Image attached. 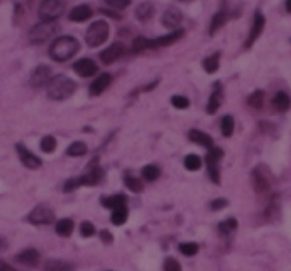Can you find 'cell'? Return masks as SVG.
Wrapping results in <instances>:
<instances>
[{"instance_id":"6da1fadb","label":"cell","mask_w":291,"mask_h":271,"mask_svg":"<svg viewBox=\"0 0 291 271\" xmlns=\"http://www.w3.org/2000/svg\"><path fill=\"white\" fill-rule=\"evenodd\" d=\"M185 32L182 28L178 30H172L170 34H164V36H158V38H144V36H136L134 42H132V52H144V50H158V48H166V46H172L174 42H178Z\"/></svg>"},{"instance_id":"7a4b0ae2","label":"cell","mask_w":291,"mask_h":271,"mask_svg":"<svg viewBox=\"0 0 291 271\" xmlns=\"http://www.w3.org/2000/svg\"><path fill=\"white\" fill-rule=\"evenodd\" d=\"M78 50H80L78 38H74V36H58L52 42L50 52H48V54H50V58L56 60V62H66L72 56H76Z\"/></svg>"},{"instance_id":"3957f363","label":"cell","mask_w":291,"mask_h":271,"mask_svg":"<svg viewBox=\"0 0 291 271\" xmlns=\"http://www.w3.org/2000/svg\"><path fill=\"white\" fill-rule=\"evenodd\" d=\"M76 92V82L66 76H56L48 84V98L52 100H66Z\"/></svg>"},{"instance_id":"277c9868","label":"cell","mask_w":291,"mask_h":271,"mask_svg":"<svg viewBox=\"0 0 291 271\" xmlns=\"http://www.w3.org/2000/svg\"><path fill=\"white\" fill-rule=\"evenodd\" d=\"M110 36V26L106 20H96L92 22V26L86 30V44L92 48L102 46Z\"/></svg>"},{"instance_id":"5b68a950","label":"cell","mask_w":291,"mask_h":271,"mask_svg":"<svg viewBox=\"0 0 291 271\" xmlns=\"http://www.w3.org/2000/svg\"><path fill=\"white\" fill-rule=\"evenodd\" d=\"M64 10H66L64 0H42L38 8V16L46 22H54L58 16H62Z\"/></svg>"},{"instance_id":"8992f818","label":"cell","mask_w":291,"mask_h":271,"mask_svg":"<svg viewBox=\"0 0 291 271\" xmlns=\"http://www.w3.org/2000/svg\"><path fill=\"white\" fill-rule=\"evenodd\" d=\"M58 32V26H56V22H46V20H42L40 24H36V26H32L30 28V42L32 44H44V42H48L54 34Z\"/></svg>"},{"instance_id":"52a82bcc","label":"cell","mask_w":291,"mask_h":271,"mask_svg":"<svg viewBox=\"0 0 291 271\" xmlns=\"http://www.w3.org/2000/svg\"><path fill=\"white\" fill-rule=\"evenodd\" d=\"M221 157H223V150L221 148H216V146L210 148V154H208L206 161H208V176H210V180L214 184L221 182V176H219V161H221Z\"/></svg>"},{"instance_id":"ba28073f","label":"cell","mask_w":291,"mask_h":271,"mask_svg":"<svg viewBox=\"0 0 291 271\" xmlns=\"http://www.w3.org/2000/svg\"><path fill=\"white\" fill-rule=\"evenodd\" d=\"M252 184H254V190L257 194H265L271 188V174H269V170L265 166L254 168V172H252Z\"/></svg>"},{"instance_id":"9c48e42d","label":"cell","mask_w":291,"mask_h":271,"mask_svg":"<svg viewBox=\"0 0 291 271\" xmlns=\"http://www.w3.org/2000/svg\"><path fill=\"white\" fill-rule=\"evenodd\" d=\"M52 220H54L52 207H48V205H44V203L36 205V207L28 213V222L34 224V226H46V224H50Z\"/></svg>"},{"instance_id":"30bf717a","label":"cell","mask_w":291,"mask_h":271,"mask_svg":"<svg viewBox=\"0 0 291 271\" xmlns=\"http://www.w3.org/2000/svg\"><path fill=\"white\" fill-rule=\"evenodd\" d=\"M263 28H265V16H263V12H259V10H257V12L254 14V22H252L250 34H248V38H246V44H244V48H246V50H250V48L257 42V38L261 36Z\"/></svg>"},{"instance_id":"8fae6325","label":"cell","mask_w":291,"mask_h":271,"mask_svg":"<svg viewBox=\"0 0 291 271\" xmlns=\"http://www.w3.org/2000/svg\"><path fill=\"white\" fill-rule=\"evenodd\" d=\"M16 152H18V157L22 161V166L28 168V170H38L42 166V159L38 155H34L24 144H16Z\"/></svg>"},{"instance_id":"7c38bea8","label":"cell","mask_w":291,"mask_h":271,"mask_svg":"<svg viewBox=\"0 0 291 271\" xmlns=\"http://www.w3.org/2000/svg\"><path fill=\"white\" fill-rule=\"evenodd\" d=\"M50 80H52V70H50V66H44V64L36 66L30 74V84L34 88H42L46 84H50Z\"/></svg>"},{"instance_id":"4fadbf2b","label":"cell","mask_w":291,"mask_h":271,"mask_svg":"<svg viewBox=\"0 0 291 271\" xmlns=\"http://www.w3.org/2000/svg\"><path fill=\"white\" fill-rule=\"evenodd\" d=\"M221 102H223V86H221V82H216V84H214V90H212V94H210V102H208V106H206V112H208V114H216V112L219 110Z\"/></svg>"},{"instance_id":"5bb4252c","label":"cell","mask_w":291,"mask_h":271,"mask_svg":"<svg viewBox=\"0 0 291 271\" xmlns=\"http://www.w3.org/2000/svg\"><path fill=\"white\" fill-rule=\"evenodd\" d=\"M124 52H126L124 44H112V46H108L106 50L100 52V60L104 64H114L116 60H120L124 56Z\"/></svg>"},{"instance_id":"9a60e30c","label":"cell","mask_w":291,"mask_h":271,"mask_svg":"<svg viewBox=\"0 0 291 271\" xmlns=\"http://www.w3.org/2000/svg\"><path fill=\"white\" fill-rule=\"evenodd\" d=\"M112 82H114V76H112V74H108V72L100 74L98 78H96V80L90 84V96H100L106 88H110Z\"/></svg>"},{"instance_id":"2e32d148","label":"cell","mask_w":291,"mask_h":271,"mask_svg":"<svg viewBox=\"0 0 291 271\" xmlns=\"http://www.w3.org/2000/svg\"><path fill=\"white\" fill-rule=\"evenodd\" d=\"M74 70L82 78H90V76H96V72H98V64H96L92 58H82L74 64Z\"/></svg>"},{"instance_id":"e0dca14e","label":"cell","mask_w":291,"mask_h":271,"mask_svg":"<svg viewBox=\"0 0 291 271\" xmlns=\"http://www.w3.org/2000/svg\"><path fill=\"white\" fill-rule=\"evenodd\" d=\"M182 20H183V14L178 8H168L164 12V16H162V24L166 28H172V30H178V26L182 24Z\"/></svg>"},{"instance_id":"ac0fdd59","label":"cell","mask_w":291,"mask_h":271,"mask_svg":"<svg viewBox=\"0 0 291 271\" xmlns=\"http://www.w3.org/2000/svg\"><path fill=\"white\" fill-rule=\"evenodd\" d=\"M68 18H70L72 22H86V20H90V18H92V8H90L88 4L74 6V8L70 10Z\"/></svg>"},{"instance_id":"d6986e66","label":"cell","mask_w":291,"mask_h":271,"mask_svg":"<svg viewBox=\"0 0 291 271\" xmlns=\"http://www.w3.org/2000/svg\"><path fill=\"white\" fill-rule=\"evenodd\" d=\"M187 138L191 140V142H196L198 146H204V148H214V140H212V136L210 134H206V132H202V130H189V134H187Z\"/></svg>"},{"instance_id":"ffe728a7","label":"cell","mask_w":291,"mask_h":271,"mask_svg":"<svg viewBox=\"0 0 291 271\" xmlns=\"http://www.w3.org/2000/svg\"><path fill=\"white\" fill-rule=\"evenodd\" d=\"M271 106L275 108L277 112H287L289 108H291V98H289V94L287 92H277L275 96H273V100H271Z\"/></svg>"},{"instance_id":"44dd1931","label":"cell","mask_w":291,"mask_h":271,"mask_svg":"<svg viewBox=\"0 0 291 271\" xmlns=\"http://www.w3.org/2000/svg\"><path fill=\"white\" fill-rule=\"evenodd\" d=\"M16 259H18V263L32 267V265H36L40 261V251H36V249H24V251H20L16 255Z\"/></svg>"},{"instance_id":"7402d4cb","label":"cell","mask_w":291,"mask_h":271,"mask_svg":"<svg viewBox=\"0 0 291 271\" xmlns=\"http://www.w3.org/2000/svg\"><path fill=\"white\" fill-rule=\"evenodd\" d=\"M154 12H156V8H154L152 2H142L136 8V18L142 20V22H148L150 18H154Z\"/></svg>"},{"instance_id":"603a6c76","label":"cell","mask_w":291,"mask_h":271,"mask_svg":"<svg viewBox=\"0 0 291 271\" xmlns=\"http://www.w3.org/2000/svg\"><path fill=\"white\" fill-rule=\"evenodd\" d=\"M225 20H227V12L225 10H219V12H216L214 14V18H212V22H210V28H208V34L210 36H214L223 24H225Z\"/></svg>"},{"instance_id":"cb8c5ba5","label":"cell","mask_w":291,"mask_h":271,"mask_svg":"<svg viewBox=\"0 0 291 271\" xmlns=\"http://www.w3.org/2000/svg\"><path fill=\"white\" fill-rule=\"evenodd\" d=\"M72 232H74V222H72V220L64 218V220H58V222H56V233H58L60 237H68Z\"/></svg>"},{"instance_id":"d4e9b609","label":"cell","mask_w":291,"mask_h":271,"mask_svg":"<svg viewBox=\"0 0 291 271\" xmlns=\"http://www.w3.org/2000/svg\"><path fill=\"white\" fill-rule=\"evenodd\" d=\"M219 60H221V54H219V52H214L212 56H208V58L204 60V70L210 72V74H214V72L219 68Z\"/></svg>"},{"instance_id":"484cf974","label":"cell","mask_w":291,"mask_h":271,"mask_svg":"<svg viewBox=\"0 0 291 271\" xmlns=\"http://www.w3.org/2000/svg\"><path fill=\"white\" fill-rule=\"evenodd\" d=\"M128 220V205H122V207H116L112 209V224L114 226H124V222Z\"/></svg>"},{"instance_id":"4316f807","label":"cell","mask_w":291,"mask_h":271,"mask_svg":"<svg viewBox=\"0 0 291 271\" xmlns=\"http://www.w3.org/2000/svg\"><path fill=\"white\" fill-rule=\"evenodd\" d=\"M183 166H185V170H189V172H198V170L202 168V157L196 155V154H187L185 159H183Z\"/></svg>"},{"instance_id":"83f0119b","label":"cell","mask_w":291,"mask_h":271,"mask_svg":"<svg viewBox=\"0 0 291 271\" xmlns=\"http://www.w3.org/2000/svg\"><path fill=\"white\" fill-rule=\"evenodd\" d=\"M102 205L108 207V209L122 207V205H126V195L118 194V195H112V197H104V199H102Z\"/></svg>"},{"instance_id":"f1b7e54d","label":"cell","mask_w":291,"mask_h":271,"mask_svg":"<svg viewBox=\"0 0 291 271\" xmlns=\"http://www.w3.org/2000/svg\"><path fill=\"white\" fill-rule=\"evenodd\" d=\"M72 265L68 261H60V259H48L46 261V271H70Z\"/></svg>"},{"instance_id":"f546056e","label":"cell","mask_w":291,"mask_h":271,"mask_svg":"<svg viewBox=\"0 0 291 271\" xmlns=\"http://www.w3.org/2000/svg\"><path fill=\"white\" fill-rule=\"evenodd\" d=\"M160 168L158 166H154V164H150V166H146V168H142V178L146 180V182H156L158 178H160Z\"/></svg>"},{"instance_id":"4dcf8cb0","label":"cell","mask_w":291,"mask_h":271,"mask_svg":"<svg viewBox=\"0 0 291 271\" xmlns=\"http://www.w3.org/2000/svg\"><path fill=\"white\" fill-rule=\"evenodd\" d=\"M86 152H88V148H86L84 142H72V144L68 146V150H66V154H68L70 157H82Z\"/></svg>"},{"instance_id":"1f68e13d","label":"cell","mask_w":291,"mask_h":271,"mask_svg":"<svg viewBox=\"0 0 291 271\" xmlns=\"http://www.w3.org/2000/svg\"><path fill=\"white\" fill-rule=\"evenodd\" d=\"M124 184H126V188H128L130 192H134V194H140V192L144 190V184H142V180L134 178L132 174H126V176H124Z\"/></svg>"},{"instance_id":"d6a6232c","label":"cell","mask_w":291,"mask_h":271,"mask_svg":"<svg viewBox=\"0 0 291 271\" xmlns=\"http://www.w3.org/2000/svg\"><path fill=\"white\" fill-rule=\"evenodd\" d=\"M263 98H265V94L261 92V90H255L250 98H248V104H250V108H254V110H259V108L263 106Z\"/></svg>"},{"instance_id":"836d02e7","label":"cell","mask_w":291,"mask_h":271,"mask_svg":"<svg viewBox=\"0 0 291 271\" xmlns=\"http://www.w3.org/2000/svg\"><path fill=\"white\" fill-rule=\"evenodd\" d=\"M233 128H235V122H233V116H223L221 118V134L225 138H229L233 134Z\"/></svg>"},{"instance_id":"e575fe53","label":"cell","mask_w":291,"mask_h":271,"mask_svg":"<svg viewBox=\"0 0 291 271\" xmlns=\"http://www.w3.org/2000/svg\"><path fill=\"white\" fill-rule=\"evenodd\" d=\"M235 228H237V220H235V218H229V220L221 222L218 230H219V233H221V235H229V233H231Z\"/></svg>"},{"instance_id":"d590c367","label":"cell","mask_w":291,"mask_h":271,"mask_svg":"<svg viewBox=\"0 0 291 271\" xmlns=\"http://www.w3.org/2000/svg\"><path fill=\"white\" fill-rule=\"evenodd\" d=\"M40 148H42V152H46V154L54 152V150H56V138H54V136H44L42 142H40Z\"/></svg>"},{"instance_id":"8d00e7d4","label":"cell","mask_w":291,"mask_h":271,"mask_svg":"<svg viewBox=\"0 0 291 271\" xmlns=\"http://www.w3.org/2000/svg\"><path fill=\"white\" fill-rule=\"evenodd\" d=\"M183 255H196L198 251H200V245L198 243H191V241H187V243H180V247H178Z\"/></svg>"},{"instance_id":"74e56055","label":"cell","mask_w":291,"mask_h":271,"mask_svg":"<svg viewBox=\"0 0 291 271\" xmlns=\"http://www.w3.org/2000/svg\"><path fill=\"white\" fill-rule=\"evenodd\" d=\"M172 106L178 108V110H185V108L189 106V98H185V96H172Z\"/></svg>"},{"instance_id":"f35d334b","label":"cell","mask_w":291,"mask_h":271,"mask_svg":"<svg viewBox=\"0 0 291 271\" xmlns=\"http://www.w3.org/2000/svg\"><path fill=\"white\" fill-rule=\"evenodd\" d=\"M80 235H82V237H92V235H96V228H94V224H90V222H82V226H80Z\"/></svg>"},{"instance_id":"ab89813d","label":"cell","mask_w":291,"mask_h":271,"mask_svg":"<svg viewBox=\"0 0 291 271\" xmlns=\"http://www.w3.org/2000/svg\"><path fill=\"white\" fill-rule=\"evenodd\" d=\"M106 4L116 10H124L126 6H130V0H106Z\"/></svg>"},{"instance_id":"60d3db41","label":"cell","mask_w":291,"mask_h":271,"mask_svg":"<svg viewBox=\"0 0 291 271\" xmlns=\"http://www.w3.org/2000/svg\"><path fill=\"white\" fill-rule=\"evenodd\" d=\"M164 271H182V267H180V263L174 257H168L164 261Z\"/></svg>"},{"instance_id":"b9f144b4","label":"cell","mask_w":291,"mask_h":271,"mask_svg":"<svg viewBox=\"0 0 291 271\" xmlns=\"http://www.w3.org/2000/svg\"><path fill=\"white\" fill-rule=\"evenodd\" d=\"M223 207H227V199H214V201L210 203V209H212V211H219V209H223Z\"/></svg>"},{"instance_id":"7bdbcfd3","label":"cell","mask_w":291,"mask_h":271,"mask_svg":"<svg viewBox=\"0 0 291 271\" xmlns=\"http://www.w3.org/2000/svg\"><path fill=\"white\" fill-rule=\"evenodd\" d=\"M100 239H102L104 243H112V241H114L112 233H110V232H106V230H104V232H100Z\"/></svg>"},{"instance_id":"ee69618b","label":"cell","mask_w":291,"mask_h":271,"mask_svg":"<svg viewBox=\"0 0 291 271\" xmlns=\"http://www.w3.org/2000/svg\"><path fill=\"white\" fill-rule=\"evenodd\" d=\"M285 10L291 12V0H287V2H285Z\"/></svg>"},{"instance_id":"f6af8a7d","label":"cell","mask_w":291,"mask_h":271,"mask_svg":"<svg viewBox=\"0 0 291 271\" xmlns=\"http://www.w3.org/2000/svg\"><path fill=\"white\" fill-rule=\"evenodd\" d=\"M182 2H187V0H182Z\"/></svg>"},{"instance_id":"bcb514c9","label":"cell","mask_w":291,"mask_h":271,"mask_svg":"<svg viewBox=\"0 0 291 271\" xmlns=\"http://www.w3.org/2000/svg\"><path fill=\"white\" fill-rule=\"evenodd\" d=\"M0 271H2V269H0Z\"/></svg>"}]
</instances>
